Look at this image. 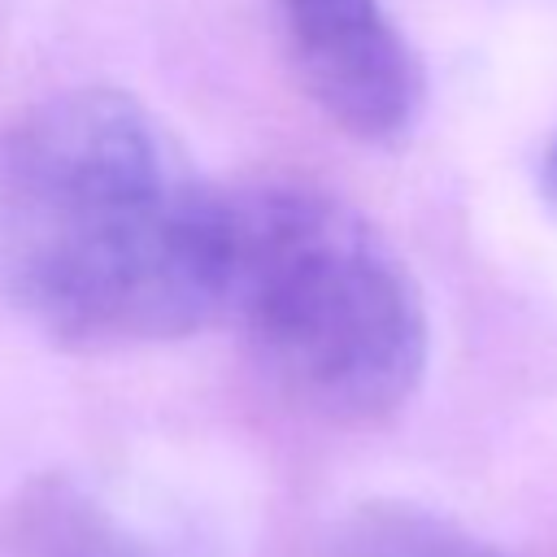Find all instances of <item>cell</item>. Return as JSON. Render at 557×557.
I'll return each instance as SVG.
<instances>
[{
    "label": "cell",
    "mask_w": 557,
    "mask_h": 557,
    "mask_svg": "<svg viewBox=\"0 0 557 557\" xmlns=\"http://www.w3.org/2000/svg\"><path fill=\"white\" fill-rule=\"evenodd\" d=\"M287 57L318 109L357 139H400L422 109V70L383 0H278Z\"/></svg>",
    "instance_id": "3"
},
{
    "label": "cell",
    "mask_w": 557,
    "mask_h": 557,
    "mask_svg": "<svg viewBox=\"0 0 557 557\" xmlns=\"http://www.w3.org/2000/svg\"><path fill=\"white\" fill-rule=\"evenodd\" d=\"M22 557H152L96 500L65 483H44L17 513Z\"/></svg>",
    "instance_id": "5"
},
{
    "label": "cell",
    "mask_w": 557,
    "mask_h": 557,
    "mask_svg": "<svg viewBox=\"0 0 557 557\" xmlns=\"http://www.w3.org/2000/svg\"><path fill=\"white\" fill-rule=\"evenodd\" d=\"M226 187L109 87L39 100L0 135V283L65 344H144L222 318Z\"/></svg>",
    "instance_id": "1"
},
{
    "label": "cell",
    "mask_w": 557,
    "mask_h": 557,
    "mask_svg": "<svg viewBox=\"0 0 557 557\" xmlns=\"http://www.w3.org/2000/svg\"><path fill=\"white\" fill-rule=\"evenodd\" d=\"M222 318L265 374L331 422H383L422 383L426 305L405 257L318 183L226 187Z\"/></svg>",
    "instance_id": "2"
},
{
    "label": "cell",
    "mask_w": 557,
    "mask_h": 557,
    "mask_svg": "<svg viewBox=\"0 0 557 557\" xmlns=\"http://www.w3.org/2000/svg\"><path fill=\"white\" fill-rule=\"evenodd\" d=\"M326 557H505L461 522L422 505L370 500L344 513L326 540Z\"/></svg>",
    "instance_id": "4"
},
{
    "label": "cell",
    "mask_w": 557,
    "mask_h": 557,
    "mask_svg": "<svg viewBox=\"0 0 557 557\" xmlns=\"http://www.w3.org/2000/svg\"><path fill=\"white\" fill-rule=\"evenodd\" d=\"M544 187H548V196L557 200V139H553V148H548V157H544Z\"/></svg>",
    "instance_id": "6"
}]
</instances>
